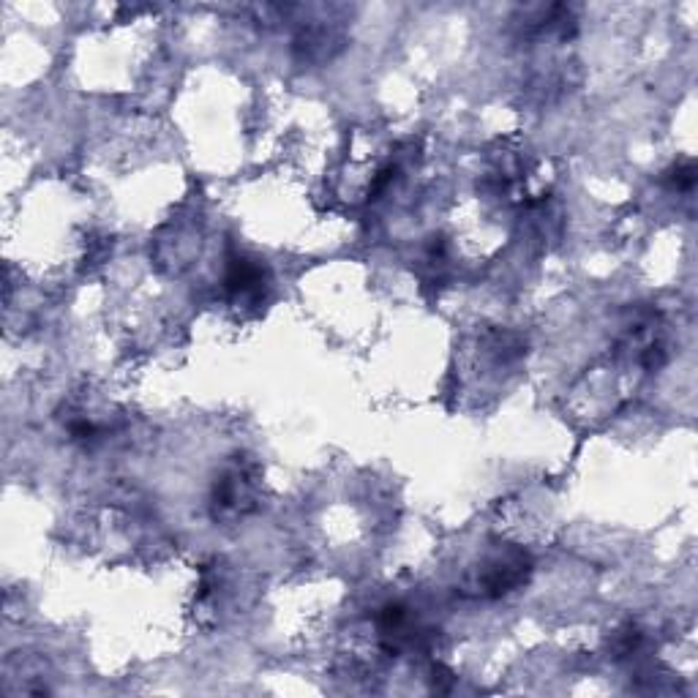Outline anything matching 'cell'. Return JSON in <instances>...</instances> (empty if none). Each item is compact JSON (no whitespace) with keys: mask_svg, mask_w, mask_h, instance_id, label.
<instances>
[{"mask_svg":"<svg viewBox=\"0 0 698 698\" xmlns=\"http://www.w3.org/2000/svg\"><path fill=\"white\" fill-rule=\"evenodd\" d=\"M671 180H674V186H677L679 191L693 189V183H696V170H693V164H679L677 170L671 172Z\"/></svg>","mask_w":698,"mask_h":698,"instance_id":"5","label":"cell"},{"mask_svg":"<svg viewBox=\"0 0 698 698\" xmlns=\"http://www.w3.org/2000/svg\"><path fill=\"white\" fill-rule=\"evenodd\" d=\"M641 641V633L636 628H625L619 630L617 639H614V644H611V649L617 652V658H625V655H630L633 649L639 647Z\"/></svg>","mask_w":698,"mask_h":698,"instance_id":"4","label":"cell"},{"mask_svg":"<svg viewBox=\"0 0 698 698\" xmlns=\"http://www.w3.org/2000/svg\"><path fill=\"white\" fill-rule=\"evenodd\" d=\"M529 570H532V562L521 551H510L505 557L491 559L489 568L480 573L478 595H483V598H502V595L519 589L527 581Z\"/></svg>","mask_w":698,"mask_h":698,"instance_id":"2","label":"cell"},{"mask_svg":"<svg viewBox=\"0 0 698 698\" xmlns=\"http://www.w3.org/2000/svg\"><path fill=\"white\" fill-rule=\"evenodd\" d=\"M265 284V273L257 262L246 260V257H235L227 270V290L235 298H257Z\"/></svg>","mask_w":698,"mask_h":698,"instance_id":"3","label":"cell"},{"mask_svg":"<svg viewBox=\"0 0 698 698\" xmlns=\"http://www.w3.org/2000/svg\"><path fill=\"white\" fill-rule=\"evenodd\" d=\"M254 497H257V483L251 478L249 467L235 464L221 475L213 491L216 519H238L243 513H249L254 508Z\"/></svg>","mask_w":698,"mask_h":698,"instance_id":"1","label":"cell"}]
</instances>
